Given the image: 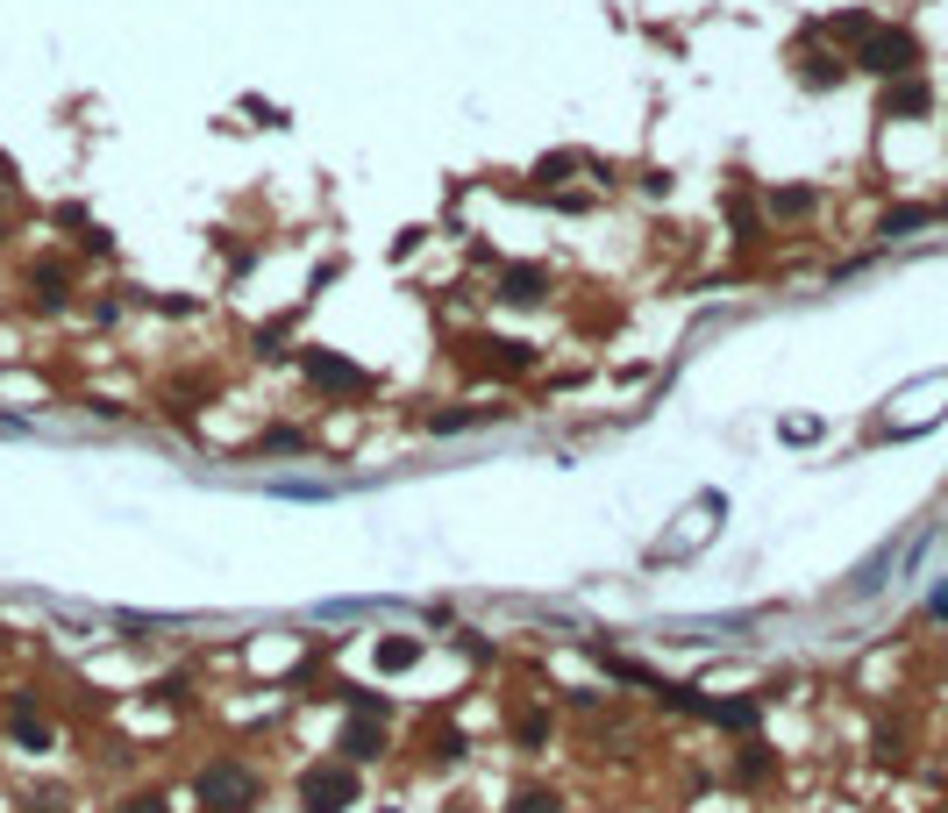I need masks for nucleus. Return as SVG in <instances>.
I'll return each mask as SVG.
<instances>
[{
	"mask_svg": "<svg viewBox=\"0 0 948 813\" xmlns=\"http://www.w3.org/2000/svg\"><path fill=\"white\" fill-rule=\"evenodd\" d=\"M927 621H948V585H935V593H927Z\"/></svg>",
	"mask_w": 948,
	"mask_h": 813,
	"instance_id": "nucleus-19",
	"label": "nucleus"
},
{
	"mask_svg": "<svg viewBox=\"0 0 948 813\" xmlns=\"http://www.w3.org/2000/svg\"><path fill=\"white\" fill-rule=\"evenodd\" d=\"M771 215H777V221L813 215V186H777V193H771Z\"/></svg>",
	"mask_w": 948,
	"mask_h": 813,
	"instance_id": "nucleus-12",
	"label": "nucleus"
},
{
	"mask_svg": "<svg viewBox=\"0 0 948 813\" xmlns=\"http://www.w3.org/2000/svg\"><path fill=\"white\" fill-rule=\"evenodd\" d=\"M193 800H200L207 813H250L264 800V778L250 771L243 757H215V763H200V778H193Z\"/></svg>",
	"mask_w": 948,
	"mask_h": 813,
	"instance_id": "nucleus-1",
	"label": "nucleus"
},
{
	"mask_svg": "<svg viewBox=\"0 0 948 813\" xmlns=\"http://www.w3.org/2000/svg\"><path fill=\"white\" fill-rule=\"evenodd\" d=\"M428 757H435V763H457V757H464V735H457V728H435Z\"/></svg>",
	"mask_w": 948,
	"mask_h": 813,
	"instance_id": "nucleus-16",
	"label": "nucleus"
},
{
	"mask_svg": "<svg viewBox=\"0 0 948 813\" xmlns=\"http://www.w3.org/2000/svg\"><path fill=\"white\" fill-rule=\"evenodd\" d=\"M849 65H856V72H870V79H906V72H920V43H913V29L878 22L863 43H856Z\"/></svg>",
	"mask_w": 948,
	"mask_h": 813,
	"instance_id": "nucleus-2",
	"label": "nucleus"
},
{
	"mask_svg": "<svg viewBox=\"0 0 948 813\" xmlns=\"http://www.w3.org/2000/svg\"><path fill=\"white\" fill-rule=\"evenodd\" d=\"M927 108H935V86H927L920 72H906V79H884V100H878L884 122H913V115H927Z\"/></svg>",
	"mask_w": 948,
	"mask_h": 813,
	"instance_id": "nucleus-4",
	"label": "nucleus"
},
{
	"mask_svg": "<svg viewBox=\"0 0 948 813\" xmlns=\"http://www.w3.org/2000/svg\"><path fill=\"white\" fill-rule=\"evenodd\" d=\"M841 72H849V65H841L835 51H813L806 65H799V79H806V86H820V94H827V86H841Z\"/></svg>",
	"mask_w": 948,
	"mask_h": 813,
	"instance_id": "nucleus-11",
	"label": "nucleus"
},
{
	"mask_svg": "<svg viewBox=\"0 0 948 813\" xmlns=\"http://www.w3.org/2000/svg\"><path fill=\"white\" fill-rule=\"evenodd\" d=\"M927 221H935V207H892V215L878 221V236L884 243H898V236H913V229H927Z\"/></svg>",
	"mask_w": 948,
	"mask_h": 813,
	"instance_id": "nucleus-10",
	"label": "nucleus"
},
{
	"mask_svg": "<svg viewBox=\"0 0 948 813\" xmlns=\"http://www.w3.org/2000/svg\"><path fill=\"white\" fill-rule=\"evenodd\" d=\"M777 771V757H771V742H756V735H749L742 749H734V785H763V778Z\"/></svg>",
	"mask_w": 948,
	"mask_h": 813,
	"instance_id": "nucleus-7",
	"label": "nucleus"
},
{
	"mask_svg": "<svg viewBox=\"0 0 948 813\" xmlns=\"http://www.w3.org/2000/svg\"><path fill=\"white\" fill-rule=\"evenodd\" d=\"M29 285H36V300H51V307H65V293H72V279L57 264H36V271H29Z\"/></svg>",
	"mask_w": 948,
	"mask_h": 813,
	"instance_id": "nucleus-14",
	"label": "nucleus"
},
{
	"mask_svg": "<svg viewBox=\"0 0 948 813\" xmlns=\"http://www.w3.org/2000/svg\"><path fill=\"white\" fill-rule=\"evenodd\" d=\"M935 215H941V221H948V200H941V207H935Z\"/></svg>",
	"mask_w": 948,
	"mask_h": 813,
	"instance_id": "nucleus-20",
	"label": "nucleus"
},
{
	"mask_svg": "<svg viewBox=\"0 0 948 813\" xmlns=\"http://www.w3.org/2000/svg\"><path fill=\"white\" fill-rule=\"evenodd\" d=\"M706 720H720V728H756V720H763V706L756 700H706Z\"/></svg>",
	"mask_w": 948,
	"mask_h": 813,
	"instance_id": "nucleus-9",
	"label": "nucleus"
},
{
	"mask_svg": "<svg viewBox=\"0 0 948 813\" xmlns=\"http://www.w3.org/2000/svg\"><path fill=\"white\" fill-rule=\"evenodd\" d=\"M336 749H342V763H379V757H385V728L364 714V720H350V728H342Z\"/></svg>",
	"mask_w": 948,
	"mask_h": 813,
	"instance_id": "nucleus-6",
	"label": "nucleus"
},
{
	"mask_svg": "<svg viewBox=\"0 0 948 813\" xmlns=\"http://www.w3.org/2000/svg\"><path fill=\"white\" fill-rule=\"evenodd\" d=\"M506 813H564V800H556V792H514Z\"/></svg>",
	"mask_w": 948,
	"mask_h": 813,
	"instance_id": "nucleus-15",
	"label": "nucleus"
},
{
	"mask_svg": "<svg viewBox=\"0 0 948 813\" xmlns=\"http://www.w3.org/2000/svg\"><path fill=\"white\" fill-rule=\"evenodd\" d=\"M379 664H385V671H414V664H421V642H414V636H385V642H379Z\"/></svg>",
	"mask_w": 948,
	"mask_h": 813,
	"instance_id": "nucleus-13",
	"label": "nucleus"
},
{
	"mask_svg": "<svg viewBox=\"0 0 948 813\" xmlns=\"http://www.w3.org/2000/svg\"><path fill=\"white\" fill-rule=\"evenodd\" d=\"M307 371H314V386H328V393H371V379L350 365V357H328V350H314V357H307Z\"/></svg>",
	"mask_w": 948,
	"mask_h": 813,
	"instance_id": "nucleus-5",
	"label": "nucleus"
},
{
	"mask_svg": "<svg viewBox=\"0 0 948 813\" xmlns=\"http://www.w3.org/2000/svg\"><path fill=\"white\" fill-rule=\"evenodd\" d=\"M542 285H549V279H542L535 264H514V271H500V300H521V307H535V300H542Z\"/></svg>",
	"mask_w": 948,
	"mask_h": 813,
	"instance_id": "nucleus-8",
	"label": "nucleus"
},
{
	"mask_svg": "<svg viewBox=\"0 0 948 813\" xmlns=\"http://www.w3.org/2000/svg\"><path fill=\"white\" fill-rule=\"evenodd\" d=\"M122 813H172V800H164V792H129Z\"/></svg>",
	"mask_w": 948,
	"mask_h": 813,
	"instance_id": "nucleus-17",
	"label": "nucleus"
},
{
	"mask_svg": "<svg viewBox=\"0 0 948 813\" xmlns=\"http://www.w3.org/2000/svg\"><path fill=\"white\" fill-rule=\"evenodd\" d=\"M299 806L307 813H350L357 806V763H336V757L307 763V771H299Z\"/></svg>",
	"mask_w": 948,
	"mask_h": 813,
	"instance_id": "nucleus-3",
	"label": "nucleus"
},
{
	"mask_svg": "<svg viewBox=\"0 0 948 813\" xmlns=\"http://www.w3.org/2000/svg\"><path fill=\"white\" fill-rule=\"evenodd\" d=\"M514 735L535 749V742H549V720H542V714H521V728H514Z\"/></svg>",
	"mask_w": 948,
	"mask_h": 813,
	"instance_id": "nucleus-18",
	"label": "nucleus"
}]
</instances>
